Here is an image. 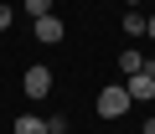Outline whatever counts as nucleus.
Here are the masks:
<instances>
[{"instance_id": "1", "label": "nucleus", "mask_w": 155, "mask_h": 134, "mask_svg": "<svg viewBox=\"0 0 155 134\" xmlns=\"http://www.w3.org/2000/svg\"><path fill=\"white\" fill-rule=\"evenodd\" d=\"M129 103H134V98H129V88H124V83H109V88L98 93V113H104V119H124V113H129Z\"/></svg>"}, {"instance_id": "2", "label": "nucleus", "mask_w": 155, "mask_h": 134, "mask_svg": "<svg viewBox=\"0 0 155 134\" xmlns=\"http://www.w3.org/2000/svg\"><path fill=\"white\" fill-rule=\"evenodd\" d=\"M124 88H129V98H134V103H150V98H155V72H150V67H145V72H129V78H124Z\"/></svg>"}, {"instance_id": "3", "label": "nucleus", "mask_w": 155, "mask_h": 134, "mask_svg": "<svg viewBox=\"0 0 155 134\" xmlns=\"http://www.w3.org/2000/svg\"><path fill=\"white\" fill-rule=\"evenodd\" d=\"M26 98H47L52 93V67H26Z\"/></svg>"}, {"instance_id": "4", "label": "nucleus", "mask_w": 155, "mask_h": 134, "mask_svg": "<svg viewBox=\"0 0 155 134\" xmlns=\"http://www.w3.org/2000/svg\"><path fill=\"white\" fill-rule=\"evenodd\" d=\"M31 31H36V41H41V46H57V41H62V36H67V26H62V21H57V16H41V21H36V26H31Z\"/></svg>"}, {"instance_id": "5", "label": "nucleus", "mask_w": 155, "mask_h": 134, "mask_svg": "<svg viewBox=\"0 0 155 134\" xmlns=\"http://www.w3.org/2000/svg\"><path fill=\"white\" fill-rule=\"evenodd\" d=\"M16 134H47V119L41 113H21L16 119Z\"/></svg>"}, {"instance_id": "6", "label": "nucleus", "mask_w": 155, "mask_h": 134, "mask_svg": "<svg viewBox=\"0 0 155 134\" xmlns=\"http://www.w3.org/2000/svg\"><path fill=\"white\" fill-rule=\"evenodd\" d=\"M119 67H124V78H129V72H145V57H140L134 46H124V52H119Z\"/></svg>"}, {"instance_id": "7", "label": "nucleus", "mask_w": 155, "mask_h": 134, "mask_svg": "<svg viewBox=\"0 0 155 134\" xmlns=\"http://www.w3.org/2000/svg\"><path fill=\"white\" fill-rule=\"evenodd\" d=\"M124 36H129V41L145 36V16H140V11H124Z\"/></svg>"}, {"instance_id": "8", "label": "nucleus", "mask_w": 155, "mask_h": 134, "mask_svg": "<svg viewBox=\"0 0 155 134\" xmlns=\"http://www.w3.org/2000/svg\"><path fill=\"white\" fill-rule=\"evenodd\" d=\"M26 16H31V21H41V16H52V0H26Z\"/></svg>"}, {"instance_id": "9", "label": "nucleus", "mask_w": 155, "mask_h": 134, "mask_svg": "<svg viewBox=\"0 0 155 134\" xmlns=\"http://www.w3.org/2000/svg\"><path fill=\"white\" fill-rule=\"evenodd\" d=\"M47 134H67V119L57 113V119H47Z\"/></svg>"}, {"instance_id": "10", "label": "nucleus", "mask_w": 155, "mask_h": 134, "mask_svg": "<svg viewBox=\"0 0 155 134\" xmlns=\"http://www.w3.org/2000/svg\"><path fill=\"white\" fill-rule=\"evenodd\" d=\"M11 21H16V11H11V5H0V31H5Z\"/></svg>"}, {"instance_id": "11", "label": "nucleus", "mask_w": 155, "mask_h": 134, "mask_svg": "<svg viewBox=\"0 0 155 134\" xmlns=\"http://www.w3.org/2000/svg\"><path fill=\"white\" fill-rule=\"evenodd\" d=\"M145 36H150V41H155V16H145Z\"/></svg>"}, {"instance_id": "12", "label": "nucleus", "mask_w": 155, "mask_h": 134, "mask_svg": "<svg viewBox=\"0 0 155 134\" xmlns=\"http://www.w3.org/2000/svg\"><path fill=\"white\" fill-rule=\"evenodd\" d=\"M145 134H155V113H150V119H145Z\"/></svg>"}]
</instances>
